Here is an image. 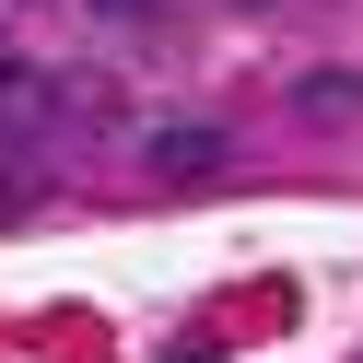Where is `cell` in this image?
<instances>
[{
	"instance_id": "obj_1",
	"label": "cell",
	"mask_w": 363,
	"mask_h": 363,
	"mask_svg": "<svg viewBox=\"0 0 363 363\" xmlns=\"http://www.w3.org/2000/svg\"><path fill=\"white\" fill-rule=\"evenodd\" d=\"M223 152H235L223 129H152V141H141V164L176 188V176H223Z\"/></svg>"
},
{
	"instance_id": "obj_2",
	"label": "cell",
	"mask_w": 363,
	"mask_h": 363,
	"mask_svg": "<svg viewBox=\"0 0 363 363\" xmlns=\"http://www.w3.org/2000/svg\"><path fill=\"white\" fill-rule=\"evenodd\" d=\"M352 106H363V71H305V118L316 129H340Z\"/></svg>"
},
{
	"instance_id": "obj_3",
	"label": "cell",
	"mask_w": 363,
	"mask_h": 363,
	"mask_svg": "<svg viewBox=\"0 0 363 363\" xmlns=\"http://www.w3.org/2000/svg\"><path fill=\"white\" fill-rule=\"evenodd\" d=\"M106 24H152V12H164V0H94Z\"/></svg>"
},
{
	"instance_id": "obj_4",
	"label": "cell",
	"mask_w": 363,
	"mask_h": 363,
	"mask_svg": "<svg viewBox=\"0 0 363 363\" xmlns=\"http://www.w3.org/2000/svg\"><path fill=\"white\" fill-rule=\"evenodd\" d=\"M0 82H12V48H0Z\"/></svg>"
},
{
	"instance_id": "obj_5",
	"label": "cell",
	"mask_w": 363,
	"mask_h": 363,
	"mask_svg": "<svg viewBox=\"0 0 363 363\" xmlns=\"http://www.w3.org/2000/svg\"><path fill=\"white\" fill-rule=\"evenodd\" d=\"M246 12H258V0H246Z\"/></svg>"
}]
</instances>
